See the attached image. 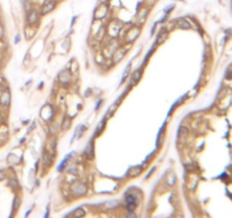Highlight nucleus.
Instances as JSON below:
<instances>
[{
    "label": "nucleus",
    "mask_w": 232,
    "mask_h": 218,
    "mask_svg": "<svg viewBox=\"0 0 232 218\" xmlns=\"http://www.w3.org/2000/svg\"><path fill=\"white\" fill-rule=\"evenodd\" d=\"M58 79L60 81V83H63V84H67L68 82H71V74H69L68 72H66V70H64V72H60V73H59Z\"/></svg>",
    "instance_id": "423d86ee"
},
{
    "label": "nucleus",
    "mask_w": 232,
    "mask_h": 218,
    "mask_svg": "<svg viewBox=\"0 0 232 218\" xmlns=\"http://www.w3.org/2000/svg\"><path fill=\"white\" fill-rule=\"evenodd\" d=\"M229 86H230V87L232 89V77H231V79H229Z\"/></svg>",
    "instance_id": "aec40b11"
},
{
    "label": "nucleus",
    "mask_w": 232,
    "mask_h": 218,
    "mask_svg": "<svg viewBox=\"0 0 232 218\" xmlns=\"http://www.w3.org/2000/svg\"><path fill=\"white\" fill-rule=\"evenodd\" d=\"M56 7V2L54 0H46V2L41 7V14L42 15H47L50 12H52Z\"/></svg>",
    "instance_id": "7ed1b4c3"
},
{
    "label": "nucleus",
    "mask_w": 232,
    "mask_h": 218,
    "mask_svg": "<svg viewBox=\"0 0 232 218\" xmlns=\"http://www.w3.org/2000/svg\"><path fill=\"white\" fill-rule=\"evenodd\" d=\"M178 27H180V29H182V30H188L191 27V25H190V23L188 22L187 19L181 18V19L178 21Z\"/></svg>",
    "instance_id": "6e6552de"
},
{
    "label": "nucleus",
    "mask_w": 232,
    "mask_h": 218,
    "mask_svg": "<svg viewBox=\"0 0 232 218\" xmlns=\"http://www.w3.org/2000/svg\"><path fill=\"white\" fill-rule=\"evenodd\" d=\"M38 21H39V13L33 8L28 9V15H26V22H28V25L32 26V25L38 23Z\"/></svg>",
    "instance_id": "f03ea898"
},
{
    "label": "nucleus",
    "mask_w": 232,
    "mask_h": 218,
    "mask_svg": "<svg viewBox=\"0 0 232 218\" xmlns=\"http://www.w3.org/2000/svg\"><path fill=\"white\" fill-rule=\"evenodd\" d=\"M85 215V211L82 209V208H78V209H75L72 214H69V216H72L74 218H80V217H83Z\"/></svg>",
    "instance_id": "1a4fd4ad"
},
{
    "label": "nucleus",
    "mask_w": 232,
    "mask_h": 218,
    "mask_svg": "<svg viewBox=\"0 0 232 218\" xmlns=\"http://www.w3.org/2000/svg\"><path fill=\"white\" fill-rule=\"evenodd\" d=\"M2 36H4V27L0 25V40L2 39Z\"/></svg>",
    "instance_id": "a211bd4d"
},
{
    "label": "nucleus",
    "mask_w": 232,
    "mask_h": 218,
    "mask_svg": "<svg viewBox=\"0 0 232 218\" xmlns=\"http://www.w3.org/2000/svg\"><path fill=\"white\" fill-rule=\"evenodd\" d=\"M107 12H108L107 5L106 4H101L99 6V8L96 10V13H95V18L96 19H102V18L107 15Z\"/></svg>",
    "instance_id": "20e7f679"
},
{
    "label": "nucleus",
    "mask_w": 232,
    "mask_h": 218,
    "mask_svg": "<svg viewBox=\"0 0 232 218\" xmlns=\"http://www.w3.org/2000/svg\"><path fill=\"white\" fill-rule=\"evenodd\" d=\"M4 178H5V174H4L2 172H0V181H1V179H4Z\"/></svg>",
    "instance_id": "6ab92c4d"
},
{
    "label": "nucleus",
    "mask_w": 232,
    "mask_h": 218,
    "mask_svg": "<svg viewBox=\"0 0 232 218\" xmlns=\"http://www.w3.org/2000/svg\"><path fill=\"white\" fill-rule=\"evenodd\" d=\"M147 15H148V9H147V8H145V9H142L141 12H140V14H139V18H140L141 21H142V19L145 21V19H146V17H147Z\"/></svg>",
    "instance_id": "ddd939ff"
},
{
    "label": "nucleus",
    "mask_w": 232,
    "mask_h": 218,
    "mask_svg": "<svg viewBox=\"0 0 232 218\" xmlns=\"http://www.w3.org/2000/svg\"><path fill=\"white\" fill-rule=\"evenodd\" d=\"M85 155L88 156V157H90V158L93 157V145H92V143H90L88 147H87V149H85Z\"/></svg>",
    "instance_id": "f8f14e48"
},
{
    "label": "nucleus",
    "mask_w": 232,
    "mask_h": 218,
    "mask_svg": "<svg viewBox=\"0 0 232 218\" xmlns=\"http://www.w3.org/2000/svg\"><path fill=\"white\" fill-rule=\"evenodd\" d=\"M0 101L2 105H5V106H9V103H10V93L8 91H5L2 93V96H1V99H0Z\"/></svg>",
    "instance_id": "0eeeda50"
},
{
    "label": "nucleus",
    "mask_w": 232,
    "mask_h": 218,
    "mask_svg": "<svg viewBox=\"0 0 232 218\" xmlns=\"http://www.w3.org/2000/svg\"><path fill=\"white\" fill-rule=\"evenodd\" d=\"M174 8V5H171V6H167L166 8H165V13L167 14V13H170V10H172Z\"/></svg>",
    "instance_id": "dca6fc26"
},
{
    "label": "nucleus",
    "mask_w": 232,
    "mask_h": 218,
    "mask_svg": "<svg viewBox=\"0 0 232 218\" xmlns=\"http://www.w3.org/2000/svg\"><path fill=\"white\" fill-rule=\"evenodd\" d=\"M104 126H105V121H102L101 123H100V125H99V131H97V134H99V133L101 132L102 130H104Z\"/></svg>",
    "instance_id": "2eb2a0df"
},
{
    "label": "nucleus",
    "mask_w": 232,
    "mask_h": 218,
    "mask_svg": "<svg viewBox=\"0 0 232 218\" xmlns=\"http://www.w3.org/2000/svg\"><path fill=\"white\" fill-rule=\"evenodd\" d=\"M87 191H88V186L83 182H75L71 186V192L74 196H82L87 193Z\"/></svg>",
    "instance_id": "f257e3e1"
},
{
    "label": "nucleus",
    "mask_w": 232,
    "mask_h": 218,
    "mask_svg": "<svg viewBox=\"0 0 232 218\" xmlns=\"http://www.w3.org/2000/svg\"><path fill=\"white\" fill-rule=\"evenodd\" d=\"M141 68H139V69H137L136 72L133 73V76H132V82L133 83H138V81L140 80V77H141Z\"/></svg>",
    "instance_id": "9d476101"
},
{
    "label": "nucleus",
    "mask_w": 232,
    "mask_h": 218,
    "mask_svg": "<svg viewBox=\"0 0 232 218\" xmlns=\"http://www.w3.org/2000/svg\"><path fill=\"white\" fill-rule=\"evenodd\" d=\"M139 34H140V29L139 27H132L126 33V41L128 42H133L139 36Z\"/></svg>",
    "instance_id": "39448f33"
},
{
    "label": "nucleus",
    "mask_w": 232,
    "mask_h": 218,
    "mask_svg": "<svg viewBox=\"0 0 232 218\" xmlns=\"http://www.w3.org/2000/svg\"><path fill=\"white\" fill-rule=\"evenodd\" d=\"M166 36H167V33H164L163 35L160 34V35L158 36V39H157V42H156V43L158 44V43H160V42H163V41H164L165 39H166Z\"/></svg>",
    "instance_id": "4468645a"
},
{
    "label": "nucleus",
    "mask_w": 232,
    "mask_h": 218,
    "mask_svg": "<svg viewBox=\"0 0 232 218\" xmlns=\"http://www.w3.org/2000/svg\"><path fill=\"white\" fill-rule=\"evenodd\" d=\"M71 118H68V117H65L64 118V121L62 122V128L64 130V131H66L68 127L71 126Z\"/></svg>",
    "instance_id": "9b49d317"
},
{
    "label": "nucleus",
    "mask_w": 232,
    "mask_h": 218,
    "mask_svg": "<svg viewBox=\"0 0 232 218\" xmlns=\"http://www.w3.org/2000/svg\"><path fill=\"white\" fill-rule=\"evenodd\" d=\"M115 108H116V105L112 106V107H110V109H109V113H108V115H113V113H114V110H115Z\"/></svg>",
    "instance_id": "f3484780"
}]
</instances>
